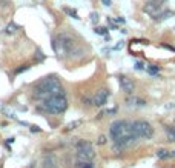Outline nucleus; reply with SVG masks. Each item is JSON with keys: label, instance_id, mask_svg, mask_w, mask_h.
Returning a JSON list of instances; mask_svg holds the SVG:
<instances>
[{"label": "nucleus", "instance_id": "obj_15", "mask_svg": "<svg viewBox=\"0 0 175 168\" xmlns=\"http://www.w3.org/2000/svg\"><path fill=\"white\" fill-rule=\"evenodd\" d=\"M63 11H65L69 17H72V19H75V20H80V16H78V12H77L75 9H71V8H66V6H65Z\"/></svg>", "mask_w": 175, "mask_h": 168}, {"label": "nucleus", "instance_id": "obj_7", "mask_svg": "<svg viewBox=\"0 0 175 168\" xmlns=\"http://www.w3.org/2000/svg\"><path fill=\"white\" fill-rule=\"evenodd\" d=\"M143 11L146 12L147 16H151L152 19H155V20H157V17L161 14L163 8H161V3L154 2V0H147V2L144 3V6H143Z\"/></svg>", "mask_w": 175, "mask_h": 168}, {"label": "nucleus", "instance_id": "obj_13", "mask_svg": "<svg viewBox=\"0 0 175 168\" xmlns=\"http://www.w3.org/2000/svg\"><path fill=\"white\" fill-rule=\"evenodd\" d=\"M157 157L158 159H169L170 151H167L166 148H160V150H157Z\"/></svg>", "mask_w": 175, "mask_h": 168}, {"label": "nucleus", "instance_id": "obj_10", "mask_svg": "<svg viewBox=\"0 0 175 168\" xmlns=\"http://www.w3.org/2000/svg\"><path fill=\"white\" fill-rule=\"evenodd\" d=\"M42 168H59V159L56 154H52V153L45 154L43 160H42Z\"/></svg>", "mask_w": 175, "mask_h": 168}, {"label": "nucleus", "instance_id": "obj_14", "mask_svg": "<svg viewBox=\"0 0 175 168\" xmlns=\"http://www.w3.org/2000/svg\"><path fill=\"white\" fill-rule=\"evenodd\" d=\"M74 168H94V163H92V160H89V162H86V160H77V163H75Z\"/></svg>", "mask_w": 175, "mask_h": 168}, {"label": "nucleus", "instance_id": "obj_6", "mask_svg": "<svg viewBox=\"0 0 175 168\" xmlns=\"http://www.w3.org/2000/svg\"><path fill=\"white\" fill-rule=\"evenodd\" d=\"M132 133L137 140L140 139H152L154 128L147 120H134L132 122Z\"/></svg>", "mask_w": 175, "mask_h": 168}, {"label": "nucleus", "instance_id": "obj_18", "mask_svg": "<svg viewBox=\"0 0 175 168\" xmlns=\"http://www.w3.org/2000/svg\"><path fill=\"white\" fill-rule=\"evenodd\" d=\"M172 16H173V12L170 9H166V11H161V14L157 17V20H164V19H169Z\"/></svg>", "mask_w": 175, "mask_h": 168}, {"label": "nucleus", "instance_id": "obj_21", "mask_svg": "<svg viewBox=\"0 0 175 168\" xmlns=\"http://www.w3.org/2000/svg\"><path fill=\"white\" fill-rule=\"evenodd\" d=\"M78 125H82V120H75V122L69 123V125H68V128H66V130H75V126H78Z\"/></svg>", "mask_w": 175, "mask_h": 168}, {"label": "nucleus", "instance_id": "obj_3", "mask_svg": "<svg viewBox=\"0 0 175 168\" xmlns=\"http://www.w3.org/2000/svg\"><path fill=\"white\" fill-rule=\"evenodd\" d=\"M51 45H52V49L59 56H63V57H77L82 54V48L77 45L72 36L66 33H62L57 37H54Z\"/></svg>", "mask_w": 175, "mask_h": 168}, {"label": "nucleus", "instance_id": "obj_32", "mask_svg": "<svg viewBox=\"0 0 175 168\" xmlns=\"http://www.w3.org/2000/svg\"><path fill=\"white\" fill-rule=\"evenodd\" d=\"M34 166H35V163H31V166H29V168H34Z\"/></svg>", "mask_w": 175, "mask_h": 168}, {"label": "nucleus", "instance_id": "obj_28", "mask_svg": "<svg viewBox=\"0 0 175 168\" xmlns=\"http://www.w3.org/2000/svg\"><path fill=\"white\" fill-rule=\"evenodd\" d=\"M101 2L104 3V6H111V5H112V2H111V0H101Z\"/></svg>", "mask_w": 175, "mask_h": 168}, {"label": "nucleus", "instance_id": "obj_31", "mask_svg": "<svg viewBox=\"0 0 175 168\" xmlns=\"http://www.w3.org/2000/svg\"><path fill=\"white\" fill-rule=\"evenodd\" d=\"M170 157H175V151H170Z\"/></svg>", "mask_w": 175, "mask_h": 168}, {"label": "nucleus", "instance_id": "obj_25", "mask_svg": "<svg viewBox=\"0 0 175 168\" xmlns=\"http://www.w3.org/2000/svg\"><path fill=\"white\" fill-rule=\"evenodd\" d=\"M160 46H161V48H166V49H169V51H172V53H175V48H173V46H170V45H166V43H161Z\"/></svg>", "mask_w": 175, "mask_h": 168}, {"label": "nucleus", "instance_id": "obj_12", "mask_svg": "<svg viewBox=\"0 0 175 168\" xmlns=\"http://www.w3.org/2000/svg\"><path fill=\"white\" fill-rule=\"evenodd\" d=\"M164 131H166L167 140H169V142H175V126H170V125H164Z\"/></svg>", "mask_w": 175, "mask_h": 168}, {"label": "nucleus", "instance_id": "obj_26", "mask_svg": "<svg viewBox=\"0 0 175 168\" xmlns=\"http://www.w3.org/2000/svg\"><path fill=\"white\" fill-rule=\"evenodd\" d=\"M135 70H144V63L143 62H135Z\"/></svg>", "mask_w": 175, "mask_h": 168}, {"label": "nucleus", "instance_id": "obj_11", "mask_svg": "<svg viewBox=\"0 0 175 168\" xmlns=\"http://www.w3.org/2000/svg\"><path fill=\"white\" fill-rule=\"evenodd\" d=\"M126 105H128V107L140 108V107H144V105H146V100H143V99H140V97H132V96H129V97L126 99Z\"/></svg>", "mask_w": 175, "mask_h": 168}, {"label": "nucleus", "instance_id": "obj_16", "mask_svg": "<svg viewBox=\"0 0 175 168\" xmlns=\"http://www.w3.org/2000/svg\"><path fill=\"white\" fill-rule=\"evenodd\" d=\"M17 30H19V26H17V25H16L14 22H11V23H8V25H6L5 33H6V34H14Z\"/></svg>", "mask_w": 175, "mask_h": 168}, {"label": "nucleus", "instance_id": "obj_30", "mask_svg": "<svg viewBox=\"0 0 175 168\" xmlns=\"http://www.w3.org/2000/svg\"><path fill=\"white\" fill-rule=\"evenodd\" d=\"M154 2H158V3H161V5H163V3L166 2V0H154Z\"/></svg>", "mask_w": 175, "mask_h": 168}, {"label": "nucleus", "instance_id": "obj_29", "mask_svg": "<svg viewBox=\"0 0 175 168\" xmlns=\"http://www.w3.org/2000/svg\"><path fill=\"white\" fill-rule=\"evenodd\" d=\"M117 22H118V23H125V19H123V17H118Z\"/></svg>", "mask_w": 175, "mask_h": 168}, {"label": "nucleus", "instance_id": "obj_20", "mask_svg": "<svg viewBox=\"0 0 175 168\" xmlns=\"http://www.w3.org/2000/svg\"><path fill=\"white\" fill-rule=\"evenodd\" d=\"M45 54L42 53V49H37L35 51V56H34V59H35V62H42V60H45Z\"/></svg>", "mask_w": 175, "mask_h": 168}, {"label": "nucleus", "instance_id": "obj_4", "mask_svg": "<svg viewBox=\"0 0 175 168\" xmlns=\"http://www.w3.org/2000/svg\"><path fill=\"white\" fill-rule=\"evenodd\" d=\"M38 110H43L45 113L49 114H63L68 110V100H66L65 94H59V96H51L42 100Z\"/></svg>", "mask_w": 175, "mask_h": 168}, {"label": "nucleus", "instance_id": "obj_24", "mask_svg": "<svg viewBox=\"0 0 175 168\" xmlns=\"http://www.w3.org/2000/svg\"><path fill=\"white\" fill-rule=\"evenodd\" d=\"M106 142H107V140H106V136H100V137H98V142H97V144H98V145H104Z\"/></svg>", "mask_w": 175, "mask_h": 168}, {"label": "nucleus", "instance_id": "obj_19", "mask_svg": "<svg viewBox=\"0 0 175 168\" xmlns=\"http://www.w3.org/2000/svg\"><path fill=\"white\" fill-rule=\"evenodd\" d=\"M94 33L98 36H107V28L106 26H95L94 28Z\"/></svg>", "mask_w": 175, "mask_h": 168}, {"label": "nucleus", "instance_id": "obj_22", "mask_svg": "<svg viewBox=\"0 0 175 168\" xmlns=\"http://www.w3.org/2000/svg\"><path fill=\"white\" fill-rule=\"evenodd\" d=\"M28 68H29V65H23L22 68H17V70L14 71V74L17 76V74H20V73H23V71H26V70H28Z\"/></svg>", "mask_w": 175, "mask_h": 168}, {"label": "nucleus", "instance_id": "obj_27", "mask_svg": "<svg viewBox=\"0 0 175 168\" xmlns=\"http://www.w3.org/2000/svg\"><path fill=\"white\" fill-rule=\"evenodd\" d=\"M40 131H42V130H40L38 126H35V125H32V126H31V133H40Z\"/></svg>", "mask_w": 175, "mask_h": 168}, {"label": "nucleus", "instance_id": "obj_17", "mask_svg": "<svg viewBox=\"0 0 175 168\" xmlns=\"http://www.w3.org/2000/svg\"><path fill=\"white\" fill-rule=\"evenodd\" d=\"M147 73H149L151 76H158V73H160V67L158 65H152V63H151V65H147Z\"/></svg>", "mask_w": 175, "mask_h": 168}, {"label": "nucleus", "instance_id": "obj_2", "mask_svg": "<svg viewBox=\"0 0 175 168\" xmlns=\"http://www.w3.org/2000/svg\"><path fill=\"white\" fill-rule=\"evenodd\" d=\"M32 94H34L35 99L43 100V99L51 97V96L65 94V89H63V85L60 83V80L56 76H46L43 79H40L32 86Z\"/></svg>", "mask_w": 175, "mask_h": 168}, {"label": "nucleus", "instance_id": "obj_9", "mask_svg": "<svg viewBox=\"0 0 175 168\" xmlns=\"http://www.w3.org/2000/svg\"><path fill=\"white\" fill-rule=\"evenodd\" d=\"M109 89H106V88H101V89H98V91L95 93V96H94V107H103V105H106V102H107V99H109Z\"/></svg>", "mask_w": 175, "mask_h": 168}, {"label": "nucleus", "instance_id": "obj_1", "mask_svg": "<svg viewBox=\"0 0 175 168\" xmlns=\"http://www.w3.org/2000/svg\"><path fill=\"white\" fill-rule=\"evenodd\" d=\"M109 136L114 142V151H123L132 145L137 139L132 133V122L129 120H114L109 126Z\"/></svg>", "mask_w": 175, "mask_h": 168}, {"label": "nucleus", "instance_id": "obj_5", "mask_svg": "<svg viewBox=\"0 0 175 168\" xmlns=\"http://www.w3.org/2000/svg\"><path fill=\"white\" fill-rule=\"evenodd\" d=\"M75 157L77 160H94L95 157V150H94V145L89 140H78L75 145Z\"/></svg>", "mask_w": 175, "mask_h": 168}, {"label": "nucleus", "instance_id": "obj_8", "mask_svg": "<svg viewBox=\"0 0 175 168\" xmlns=\"http://www.w3.org/2000/svg\"><path fill=\"white\" fill-rule=\"evenodd\" d=\"M118 83H120L122 91L126 93V94H132L135 91V82L128 76H118Z\"/></svg>", "mask_w": 175, "mask_h": 168}, {"label": "nucleus", "instance_id": "obj_33", "mask_svg": "<svg viewBox=\"0 0 175 168\" xmlns=\"http://www.w3.org/2000/svg\"><path fill=\"white\" fill-rule=\"evenodd\" d=\"M173 122H175V119H173Z\"/></svg>", "mask_w": 175, "mask_h": 168}, {"label": "nucleus", "instance_id": "obj_23", "mask_svg": "<svg viewBox=\"0 0 175 168\" xmlns=\"http://www.w3.org/2000/svg\"><path fill=\"white\" fill-rule=\"evenodd\" d=\"M91 22L92 23H97L98 22V12H92V14H91Z\"/></svg>", "mask_w": 175, "mask_h": 168}]
</instances>
